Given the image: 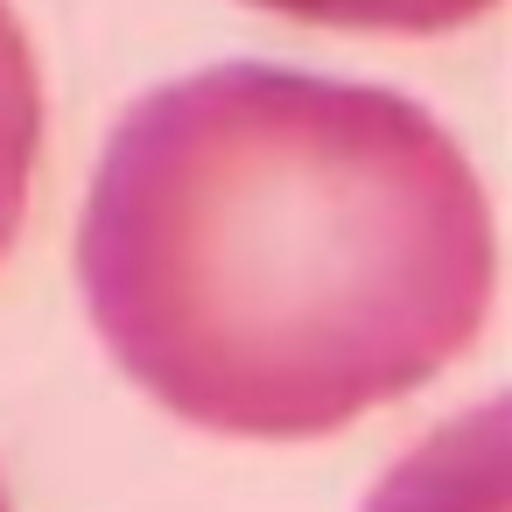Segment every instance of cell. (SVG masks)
<instances>
[{
  "instance_id": "6da1fadb",
  "label": "cell",
  "mask_w": 512,
  "mask_h": 512,
  "mask_svg": "<svg viewBox=\"0 0 512 512\" xmlns=\"http://www.w3.org/2000/svg\"><path fill=\"white\" fill-rule=\"evenodd\" d=\"M78 274L99 337L169 414L295 442L414 393L477 337L491 204L428 106L218 64L113 127Z\"/></svg>"
},
{
  "instance_id": "7a4b0ae2",
  "label": "cell",
  "mask_w": 512,
  "mask_h": 512,
  "mask_svg": "<svg viewBox=\"0 0 512 512\" xmlns=\"http://www.w3.org/2000/svg\"><path fill=\"white\" fill-rule=\"evenodd\" d=\"M505 414L484 400L470 421L442 428L428 449H414L365 512H505Z\"/></svg>"
},
{
  "instance_id": "3957f363",
  "label": "cell",
  "mask_w": 512,
  "mask_h": 512,
  "mask_svg": "<svg viewBox=\"0 0 512 512\" xmlns=\"http://www.w3.org/2000/svg\"><path fill=\"white\" fill-rule=\"evenodd\" d=\"M36 148H43V78H36V57H29L15 8L0 0V253L22 232Z\"/></svg>"
},
{
  "instance_id": "277c9868",
  "label": "cell",
  "mask_w": 512,
  "mask_h": 512,
  "mask_svg": "<svg viewBox=\"0 0 512 512\" xmlns=\"http://www.w3.org/2000/svg\"><path fill=\"white\" fill-rule=\"evenodd\" d=\"M246 8L316 22V29H379V36H442L477 15H491L498 0H246Z\"/></svg>"
},
{
  "instance_id": "5b68a950",
  "label": "cell",
  "mask_w": 512,
  "mask_h": 512,
  "mask_svg": "<svg viewBox=\"0 0 512 512\" xmlns=\"http://www.w3.org/2000/svg\"><path fill=\"white\" fill-rule=\"evenodd\" d=\"M0 512H8V491H0Z\"/></svg>"
}]
</instances>
